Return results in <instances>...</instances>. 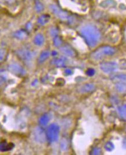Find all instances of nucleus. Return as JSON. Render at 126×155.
<instances>
[{"label":"nucleus","instance_id":"f8f14e48","mask_svg":"<svg viewBox=\"0 0 126 155\" xmlns=\"http://www.w3.org/2000/svg\"><path fill=\"white\" fill-rule=\"evenodd\" d=\"M44 41V37L40 34H37L36 36H35V38L34 40V43L37 46H41L43 44Z\"/></svg>","mask_w":126,"mask_h":155},{"label":"nucleus","instance_id":"cd10ccee","mask_svg":"<svg viewBox=\"0 0 126 155\" xmlns=\"http://www.w3.org/2000/svg\"><path fill=\"white\" fill-rule=\"evenodd\" d=\"M65 73H66L67 74H68V75H69V74H72V71L70 70V69H67L65 71Z\"/></svg>","mask_w":126,"mask_h":155},{"label":"nucleus","instance_id":"a211bd4d","mask_svg":"<svg viewBox=\"0 0 126 155\" xmlns=\"http://www.w3.org/2000/svg\"><path fill=\"white\" fill-rule=\"evenodd\" d=\"M116 90H118L120 92H124L126 91V85L124 83H119L116 84Z\"/></svg>","mask_w":126,"mask_h":155},{"label":"nucleus","instance_id":"7ed1b4c3","mask_svg":"<svg viewBox=\"0 0 126 155\" xmlns=\"http://www.w3.org/2000/svg\"><path fill=\"white\" fill-rule=\"evenodd\" d=\"M60 132V127L58 124L53 123L48 126L46 133V139L48 143H51L57 141L59 138Z\"/></svg>","mask_w":126,"mask_h":155},{"label":"nucleus","instance_id":"f03ea898","mask_svg":"<svg viewBox=\"0 0 126 155\" xmlns=\"http://www.w3.org/2000/svg\"><path fill=\"white\" fill-rule=\"evenodd\" d=\"M116 52L115 48L109 46H104L95 50L91 54V57L94 60H100L107 56L114 55Z\"/></svg>","mask_w":126,"mask_h":155},{"label":"nucleus","instance_id":"5701e85b","mask_svg":"<svg viewBox=\"0 0 126 155\" xmlns=\"http://www.w3.org/2000/svg\"><path fill=\"white\" fill-rule=\"evenodd\" d=\"M54 43L55 46H60L61 43H62V41L59 37L56 36L54 39Z\"/></svg>","mask_w":126,"mask_h":155},{"label":"nucleus","instance_id":"f257e3e1","mask_svg":"<svg viewBox=\"0 0 126 155\" xmlns=\"http://www.w3.org/2000/svg\"><path fill=\"white\" fill-rule=\"evenodd\" d=\"M80 33L85 42L90 48L95 47L101 39V33L99 30L91 24H86L82 27Z\"/></svg>","mask_w":126,"mask_h":155},{"label":"nucleus","instance_id":"4be33fe9","mask_svg":"<svg viewBox=\"0 0 126 155\" xmlns=\"http://www.w3.org/2000/svg\"><path fill=\"white\" fill-rule=\"evenodd\" d=\"M6 55V50L4 49H0V62L2 61Z\"/></svg>","mask_w":126,"mask_h":155},{"label":"nucleus","instance_id":"4468645a","mask_svg":"<svg viewBox=\"0 0 126 155\" xmlns=\"http://www.w3.org/2000/svg\"><path fill=\"white\" fill-rule=\"evenodd\" d=\"M50 52L48 51H43L41 54H40L39 57V62L42 63L44 62L46 60H47L50 56Z\"/></svg>","mask_w":126,"mask_h":155},{"label":"nucleus","instance_id":"39448f33","mask_svg":"<svg viewBox=\"0 0 126 155\" xmlns=\"http://www.w3.org/2000/svg\"><path fill=\"white\" fill-rule=\"evenodd\" d=\"M8 69L10 72L17 76H22L25 74V71L24 68L20 65L16 63H13L9 65Z\"/></svg>","mask_w":126,"mask_h":155},{"label":"nucleus","instance_id":"b1692460","mask_svg":"<svg viewBox=\"0 0 126 155\" xmlns=\"http://www.w3.org/2000/svg\"><path fill=\"white\" fill-rule=\"evenodd\" d=\"M43 8V6L40 2H37L35 6V9L37 12H40L42 11V9Z\"/></svg>","mask_w":126,"mask_h":155},{"label":"nucleus","instance_id":"9b49d317","mask_svg":"<svg viewBox=\"0 0 126 155\" xmlns=\"http://www.w3.org/2000/svg\"><path fill=\"white\" fill-rule=\"evenodd\" d=\"M50 116L48 115V114H44L39 118V124L40 125L43 126L47 125L48 122L50 121Z\"/></svg>","mask_w":126,"mask_h":155},{"label":"nucleus","instance_id":"c85d7f7f","mask_svg":"<svg viewBox=\"0 0 126 155\" xmlns=\"http://www.w3.org/2000/svg\"><path fill=\"white\" fill-rule=\"evenodd\" d=\"M7 1H9V2H12V1H15V0H6Z\"/></svg>","mask_w":126,"mask_h":155},{"label":"nucleus","instance_id":"6ab92c4d","mask_svg":"<svg viewBox=\"0 0 126 155\" xmlns=\"http://www.w3.org/2000/svg\"><path fill=\"white\" fill-rule=\"evenodd\" d=\"M11 144H7L6 143H0V150L1 151H6L10 150L13 147H11Z\"/></svg>","mask_w":126,"mask_h":155},{"label":"nucleus","instance_id":"bb28decb","mask_svg":"<svg viewBox=\"0 0 126 155\" xmlns=\"http://www.w3.org/2000/svg\"><path fill=\"white\" fill-rule=\"evenodd\" d=\"M57 30H56V29H54V28H51V35H53V36H57Z\"/></svg>","mask_w":126,"mask_h":155},{"label":"nucleus","instance_id":"0eeeda50","mask_svg":"<svg viewBox=\"0 0 126 155\" xmlns=\"http://www.w3.org/2000/svg\"><path fill=\"white\" fill-rule=\"evenodd\" d=\"M18 57L24 61H29L33 57V53L30 50L27 48L20 49L17 52Z\"/></svg>","mask_w":126,"mask_h":155},{"label":"nucleus","instance_id":"dca6fc26","mask_svg":"<svg viewBox=\"0 0 126 155\" xmlns=\"http://www.w3.org/2000/svg\"><path fill=\"white\" fill-rule=\"evenodd\" d=\"M50 19V16L47 15H44L41 16L39 18H38L37 21L38 23L41 25H44L46 24Z\"/></svg>","mask_w":126,"mask_h":155},{"label":"nucleus","instance_id":"f3484780","mask_svg":"<svg viewBox=\"0 0 126 155\" xmlns=\"http://www.w3.org/2000/svg\"><path fill=\"white\" fill-rule=\"evenodd\" d=\"M15 36L19 39H24L26 36H27V34L25 33V32L22 30H19L18 31L16 32L15 34Z\"/></svg>","mask_w":126,"mask_h":155},{"label":"nucleus","instance_id":"2eb2a0df","mask_svg":"<svg viewBox=\"0 0 126 155\" xmlns=\"http://www.w3.org/2000/svg\"><path fill=\"white\" fill-rule=\"evenodd\" d=\"M118 111L121 119H126V104L118 108Z\"/></svg>","mask_w":126,"mask_h":155},{"label":"nucleus","instance_id":"423d86ee","mask_svg":"<svg viewBox=\"0 0 126 155\" xmlns=\"http://www.w3.org/2000/svg\"><path fill=\"white\" fill-rule=\"evenodd\" d=\"M50 8L51 11L54 13V14L63 20H66L69 18V15L66 12L61 10L60 8L55 5H51L50 6Z\"/></svg>","mask_w":126,"mask_h":155},{"label":"nucleus","instance_id":"aec40b11","mask_svg":"<svg viewBox=\"0 0 126 155\" xmlns=\"http://www.w3.org/2000/svg\"><path fill=\"white\" fill-rule=\"evenodd\" d=\"M104 148L106 150L109 151V152H111L115 148L114 145V143H112V142H107V143H105V146H104Z\"/></svg>","mask_w":126,"mask_h":155},{"label":"nucleus","instance_id":"a878e982","mask_svg":"<svg viewBox=\"0 0 126 155\" xmlns=\"http://www.w3.org/2000/svg\"><path fill=\"white\" fill-rule=\"evenodd\" d=\"M67 143L66 140H63L60 143V147H62V149H66L67 148Z\"/></svg>","mask_w":126,"mask_h":155},{"label":"nucleus","instance_id":"412c9836","mask_svg":"<svg viewBox=\"0 0 126 155\" xmlns=\"http://www.w3.org/2000/svg\"><path fill=\"white\" fill-rule=\"evenodd\" d=\"M101 152H102V150L100 148L95 147L92 150L90 154L91 155H100V154H101Z\"/></svg>","mask_w":126,"mask_h":155},{"label":"nucleus","instance_id":"9d476101","mask_svg":"<svg viewBox=\"0 0 126 155\" xmlns=\"http://www.w3.org/2000/svg\"><path fill=\"white\" fill-rule=\"evenodd\" d=\"M60 52L62 53L69 57H74L75 55V51L72 48L68 46H62L60 48Z\"/></svg>","mask_w":126,"mask_h":155},{"label":"nucleus","instance_id":"1a4fd4ad","mask_svg":"<svg viewBox=\"0 0 126 155\" xmlns=\"http://www.w3.org/2000/svg\"><path fill=\"white\" fill-rule=\"evenodd\" d=\"M95 90V85L91 83H86L81 85L79 88V91L81 93H89Z\"/></svg>","mask_w":126,"mask_h":155},{"label":"nucleus","instance_id":"6e6552de","mask_svg":"<svg viewBox=\"0 0 126 155\" xmlns=\"http://www.w3.org/2000/svg\"><path fill=\"white\" fill-rule=\"evenodd\" d=\"M34 136L36 141L39 143H44L46 139V133L43 129L39 127H37L34 129Z\"/></svg>","mask_w":126,"mask_h":155},{"label":"nucleus","instance_id":"20e7f679","mask_svg":"<svg viewBox=\"0 0 126 155\" xmlns=\"http://www.w3.org/2000/svg\"><path fill=\"white\" fill-rule=\"evenodd\" d=\"M100 69L105 73L115 72L118 69V64L115 62H104L100 64Z\"/></svg>","mask_w":126,"mask_h":155},{"label":"nucleus","instance_id":"393cba45","mask_svg":"<svg viewBox=\"0 0 126 155\" xmlns=\"http://www.w3.org/2000/svg\"><path fill=\"white\" fill-rule=\"evenodd\" d=\"M95 70L93 69H88L87 70L86 72V74L88 75V76H93L94 74H95Z\"/></svg>","mask_w":126,"mask_h":155},{"label":"nucleus","instance_id":"ddd939ff","mask_svg":"<svg viewBox=\"0 0 126 155\" xmlns=\"http://www.w3.org/2000/svg\"><path fill=\"white\" fill-rule=\"evenodd\" d=\"M66 63V59L64 57H60L54 60V64L58 67H64Z\"/></svg>","mask_w":126,"mask_h":155}]
</instances>
